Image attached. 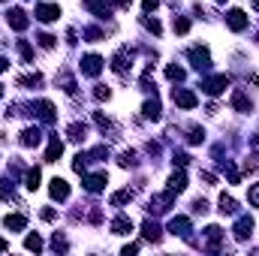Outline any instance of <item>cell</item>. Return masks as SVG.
Returning a JSON list of instances; mask_svg holds the SVG:
<instances>
[{
    "label": "cell",
    "instance_id": "cell-1",
    "mask_svg": "<svg viewBox=\"0 0 259 256\" xmlns=\"http://www.w3.org/2000/svg\"><path fill=\"white\" fill-rule=\"evenodd\" d=\"M190 63H193V70L208 73V70H211V55H208V48H202V45L190 48Z\"/></svg>",
    "mask_w": 259,
    "mask_h": 256
},
{
    "label": "cell",
    "instance_id": "cell-2",
    "mask_svg": "<svg viewBox=\"0 0 259 256\" xmlns=\"http://www.w3.org/2000/svg\"><path fill=\"white\" fill-rule=\"evenodd\" d=\"M229 76H211V79H205L202 81V91L205 94H211V97H217V94H223V91H226L229 88Z\"/></svg>",
    "mask_w": 259,
    "mask_h": 256
},
{
    "label": "cell",
    "instance_id": "cell-3",
    "mask_svg": "<svg viewBox=\"0 0 259 256\" xmlns=\"http://www.w3.org/2000/svg\"><path fill=\"white\" fill-rule=\"evenodd\" d=\"M30 112H37V118H40L42 124H51V121H55V106H51L48 99L33 102V106H30Z\"/></svg>",
    "mask_w": 259,
    "mask_h": 256
},
{
    "label": "cell",
    "instance_id": "cell-4",
    "mask_svg": "<svg viewBox=\"0 0 259 256\" xmlns=\"http://www.w3.org/2000/svg\"><path fill=\"white\" fill-rule=\"evenodd\" d=\"M172 99H175V106H181V109H196V102H199L193 91H184V88H175Z\"/></svg>",
    "mask_w": 259,
    "mask_h": 256
},
{
    "label": "cell",
    "instance_id": "cell-5",
    "mask_svg": "<svg viewBox=\"0 0 259 256\" xmlns=\"http://www.w3.org/2000/svg\"><path fill=\"white\" fill-rule=\"evenodd\" d=\"M81 73L84 76H100L102 73V58L100 55H88V58H81Z\"/></svg>",
    "mask_w": 259,
    "mask_h": 256
},
{
    "label": "cell",
    "instance_id": "cell-6",
    "mask_svg": "<svg viewBox=\"0 0 259 256\" xmlns=\"http://www.w3.org/2000/svg\"><path fill=\"white\" fill-rule=\"evenodd\" d=\"M250 232H253V217H250V214L238 217V223H235V238H238V241H247Z\"/></svg>",
    "mask_w": 259,
    "mask_h": 256
},
{
    "label": "cell",
    "instance_id": "cell-7",
    "mask_svg": "<svg viewBox=\"0 0 259 256\" xmlns=\"http://www.w3.org/2000/svg\"><path fill=\"white\" fill-rule=\"evenodd\" d=\"M6 21H9L12 30H27V15H24V9H9L6 12Z\"/></svg>",
    "mask_w": 259,
    "mask_h": 256
},
{
    "label": "cell",
    "instance_id": "cell-8",
    "mask_svg": "<svg viewBox=\"0 0 259 256\" xmlns=\"http://www.w3.org/2000/svg\"><path fill=\"white\" fill-rule=\"evenodd\" d=\"M51 199H58V202H63L66 196H70V184H66L63 178H51Z\"/></svg>",
    "mask_w": 259,
    "mask_h": 256
},
{
    "label": "cell",
    "instance_id": "cell-9",
    "mask_svg": "<svg viewBox=\"0 0 259 256\" xmlns=\"http://www.w3.org/2000/svg\"><path fill=\"white\" fill-rule=\"evenodd\" d=\"M106 187V172H97V175H84V190L88 193H100Z\"/></svg>",
    "mask_w": 259,
    "mask_h": 256
},
{
    "label": "cell",
    "instance_id": "cell-10",
    "mask_svg": "<svg viewBox=\"0 0 259 256\" xmlns=\"http://www.w3.org/2000/svg\"><path fill=\"white\" fill-rule=\"evenodd\" d=\"M58 15H60V9L55 3H40L37 6V19L40 21H58Z\"/></svg>",
    "mask_w": 259,
    "mask_h": 256
},
{
    "label": "cell",
    "instance_id": "cell-11",
    "mask_svg": "<svg viewBox=\"0 0 259 256\" xmlns=\"http://www.w3.org/2000/svg\"><path fill=\"white\" fill-rule=\"evenodd\" d=\"M42 142V133L37 130V127H27V130H21V145L24 148H37Z\"/></svg>",
    "mask_w": 259,
    "mask_h": 256
},
{
    "label": "cell",
    "instance_id": "cell-12",
    "mask_svg": "<svg viewBox=\"0 0 259 256\" xmlns=\"http://www.w3.org/2000/svg\"><path fill=\"white\" fill-rule=\"evenodd\" d=\"M169 232L172 235H181V238H190V220L187 217H175L169 223Z\"/></svg>",
    "mask_w": 259,
    "mask_h": 256
},
{
    "label": "cell",
    "instance_id": "cell-13",
    "mask_svg": "<svg viewBox=\"0 0 259 256\" xmlns=\"http://www.w3.org/2000/svg\"><path fill=\"white\" fill-rule=\"evenodd\" d=\"M3 226L12 229V232H21V229L27 226V217H24V214H6V217H3Z\"/></svg>",
    "mask_w": 259,
    "mask_h": 256
},
{
    "label": "cell",
    "instance_id": "cell-14",
    "mask_svg": "<svg viewBox=\"0 0 259 256\" xmlns=\"http://www.w3.org/2000/svg\"><path fill=\"white\" fill-rule=\"evenodd\" d=\"M63 154V142L58 139V136H51V142H48V151H45V163H55L58 157Z\"/></svg>",
    "mask_w": 259,
    "mask_h": 256
},
{
    "label": "cell",
    "instance_id": "cell-15",
    "mask_svg": "<svg viewBox=\"0 0 259 256\" xmlns=\"http://www.w3.org/2000/svg\"><path fill=\"white\" fill-rule=\"evenodd\" d=\"M226 21H229L232 30H244V27H247V15L241 12V9H232V12L226 15Z\"/></svg>",
    "mask_w": 259,
    "mask_h": 256
},
{
    "label": "cell",
    "instance_id": "cell-16",
    "mask_svg": "<svg viewBox=\"0 0 259 256\" xmlns=\"http://www.w3.org/2000/svg\"><path fill=\"white\" fill-rule=\"evenodd\" d=\"M112 232L115 235H130L133 232V220L130 217H115L112 220Z\"/></svg>",
    "mask_w": 259,
    "mask_h": 256
},
{
    "label": "cell",
    "instance_id": "cell-17",
    "mask_svg": "<svg viewBox=\"0 0 259 256\" xmlns=\"http://www.w3.org/2000/svg\"><path fill=\"white\" fill-rule=\"evenodd\" d=\"M142 232H145L148 241H160V235H163V229L154 223V220H145V223H142Z\"/></svg>",
    "mask_w": 259,
    "mask_h": 256
},
{
    "label": "cell",
    "instance_id": "cell-18",
    "mask_svg": "<svg viewBox=\"0 0 259 256\" xmlns=\"http://www.w3.org/2000/svg\"><path fill=\"white\" fill-rule=\"evenodd\" d=\"M232 109L247 115V112H250V99H247L244 94H241V91H235V94H232Z\"/></svg>",
    "mask_w": 259,
    "mask_h": 256
},
{
    "label": "cell",
    "instance_id": "cell-19",
    "mask_svg": "<svg viewBox=\"0 0 259 256\" xmlns=\"http://www.w3.org/2000/svg\"><path fill=\"white\" fill-rule=\"evenodd\" d=\"M184 187H187V175H184V172H175V175L169 178V190H172V193H181Z\"/></svg>",
    "mask_w": 259,
    "mask_h": 256
},
{
    "label": "cell",
    "instance_id": "cell-20",
    "mask_svg": "<svg viewBox=\"0 0 259 256\" xmlns=\"http://www.w3.org/2000/svg\"><path fill=\"white\" fill-rule=\"evenodd\" d=\"M142 112H145V118H151V121H157V118H160V102H157V97H154V99H148L145 106H142Z\"/></svg>",
    "mask_w": 259,
    "mask_h": 256
},
{
    "label": "cell",
    "instance_id": "cell-21",
    "mask_svg": "<svg viewBox=\"0 0 259 256\" xmlns=\"http://www.w3.org/2000/svg\"><path fill=\"white\" fill-rule=\"evenodd\" d=\"M84 6L97 15H109V0H84Z\"/></svg>",
    "mask_w": 259,
    "mask_h": 256
},
{
    "label": "cell",
    "instance_id": "cell-22",
    "mask_svg": "<svg viewBox=\"0 0 259 256\" xmlns=\"http://www.w3.org/2000/svg\"><path fill=\"white\" fill-rule=\"evenodd\" d=\"M24 187H27V190H37V187H40V169H27V175H24Z\"/></svg>",
    "mask_w": 259,
    "mask_h": 256
},
{
    "label": "cell",
    "instance_id": "cell-23",
    "mask_svg": "<svg viewBox=\"0 0 259 256\" xmlns=\"http://www.w3.org/2000/svg\"><path fill=\"white\" fill-rule=\"evenodd\" d=\"M205 232H208V247H211V250H217V244H220V235H223V229H220V226H208Z\"/></svg>",
    "mask_w": 259,
    "mask_h": 256
},
{
    "label": "cell",
    "instance_id": "cell-24",
    "mask_svg": "<svg viewBox=\"0 0 259 256\" xmlns=\"http://www.w3.org/2000/svg\"><path fill=\"white\" fill-rule=\"evenodd\" d=\"M235 208H238V205H235V199L223 193V196H220V211H223V214H235Z\"/></svg>",
    "mask_w": 259,
    "mask_h": 256
},
{
    "label": "cell",
    "instance_id": "cell-25",
    "mask_svg": "<svg viewBox=\"0 0 259 256\" xmlns=\"http://www.w3.org/2000/svg\"><path fill=\"white\" fill-rule=\"evenodd\" d=\"M84 133H88V130H84V124H70V139L73 142H81Z\"/></svg>",
    "mask_w": 259,
    "mask_h": 256
},
{
    "label": "cell",
    "instance_id": "cell-26",
    "mask_svg": "<svg viewBox=\"0 0 259 256\" xmlns=\"http://www.w3.org/2000/svg\"><path fill=\"white\" fill-rule=\"evenodd\" d=\"M24 247H27V250H42V238H40V235H27V238H24Z\"/></svg>",
    "mask_w": 259,
    "mask_h": 256
},
{
    "label": "cell",
    "instance_id": "cell-27",
    "mask_svg": "<svg viewBox=\"0 0 259 256\" xmlns=\"http://www.w3.org/2000/svg\"><path fill=\"white\" fill-rule=\"evenodd\" d=\"M19 84H27V88L33 84V88H40V84H42V76H40V73H33V76H24V79H19Z\"/></svg>",
    "mask_w": 259,
    "mask_h": 256
},
{
    "label": "cell",
    "instance_id": "cell-28",
    "mask_svg": "<svg viewBox=\"0 0 259 256\" xmlns=\"http://www.w3.org/2000/svg\"><path fill=\"white\" fill-rule=\"evenodd\" d=\"M166 76H169L172 81H181V79H184V70H181V66H175V63H172V66H166Z\"/></svg>",
    "mask_w": 259,
    "mask_h": 256
},
{
    "label": "cell",
    "instance_id": "cell-29",
    "mask_svg": "<svg viewBox=\"0 0 259 256\" xmlns=\"http://www.w3.org/2000/svg\"><path fill=\"white\" fill-rule=\"evenodd\" d=\"M84 37H88V42H100L102 37H106V33H102L100 27H88V30H84Z\"/></svg>",
    "mask_w": 259,
    "mask_h": 256
},
{
    "label": "cell",
    "instance_id": "cell-30",
    "mask_svg": "<svg viewBox=\"0 0 259 256\" xmlns=\"http://www.w3.org/2000/svg\"><path fill=\"white\" fill-rule=\"evenodd\" d=\"M19 51H21V58H24V60H27V63H33V48H30V45H27V42H24V39H21V42H19Z\"/></svg>",
    "mask_w": 259,
    "mask_h": 256
},
{
    "label": "cell",
    "instance_id": "cell-31",
    "mask_svg": "<svg viewBox=\"0 0 259 256\" xmlns=\"http://www.w3.org/2000/svg\"><path fill=\"white\" fill-rule=\"evenodd\" d=\"M94 121H97V127H100V130H102V133H106V130H112V121H109V118H102V115H100V112H97V115H94Z\"/></svg>",
    "mask_w": 259,
    "mask_h": 256
},
{
    "label": "cell",
    "instance_id": "cell-32",
    "mask_svg": "<svg viewBox=\"0 0 259 256\" xmlns=\"http://www.w3.org/2000/svg\"><path fill=\"white\" fill-rule=\"evenodd\" d=\"M55 42H58V39L51 37V33H40V45H42V48H55Z\"/></svg>",
    "mask_w": 259,
    "mask_h": 256
},
{
    "label": "cell",
    "instance_id": "cell-33",
    "mask_svg": "<svg viewBox=\"0 0 259 256\" xmlns=\"http://www.w3.org/2000/svg\"><path fill=\"white\" fill-rule=\"evenodd\" d=\"M142 24H145V27H148V30H151V33H160V30H163V27H160V21H157V19H142Z\"/></svg>",
    "mask_w": 259,
    "mask_h": 256
},
{
    "label": "cell",
    "instance_id": "cell-34",
    "mask_svg": "<svg viewBox=\"0 0 259 256\" xmlns=\"http://www.w3.org/2000/svg\"><path fill=\"white\" fill-rule=\"evenodd\" d=\"M205 139V133H202V127H193V130H190V142H193V145H199Z\"/></svg>",
    "mask_w": 259,
    "mask_h": 256
},
{
    "label": "cell",
    "instance_id": "cell-35",
    "mask_svg": "<svg viewBox=\"0 0 259 256\" xmlns=\"http://www.w3.org/2000/svg\"><path fill=\"white\" fill-rule=\"evenodd\" d=\"M133 163H136V154H133V151L120 154V166H124V169H127V166H133Z\"/></svg>",
    "mask_w": 259,
    "mask_h": 256
},
{
    "label": "cell",
    "instance_id": "cell-36",
    "mask_svg": "<svg viewBox=\"0 0 259 256\" xmlns=\"http://www.w3.org/2000/svg\"><path fill=\"white\" fill-rule=\"evenodd\" d=\"M190 30V21L187 19H175V33H187Z\"/></svg>",
    "mask_w": 259,
    "mask_h": 256
},
{
    "label": "cell",
    "instance_id": "cell-37",
    "mask_svg": "<svg viewBox=\"0 0 259 256\" xmlns=\"http://www.w3.org/2000/svg\"><path fill=\"white\" fill-rule=\"evenodd\" d=\"M127 199H130V193H127V190H120V193H115V196H112V205H124Z\"/></svg>",
    "mask_w": 259,
    "mask_h": 256
},
{
    "label": "cell",
    "instance_id": "cell-38",
    "mask_svg": "<svg viewBox=\"0 0 259 256\" xmlns=\"http://www.w3.org/2000/svg\"><path fill=\"white\" fill-rule=\"evenodd\" d=\"M250 205L259 208V184H253V190H250Z\"/></svg>",
    "mask_w": 259,
    "mask_h": 256
},
{
    "label": "cell",
    "instance_id": "cell-39",
    "mask_svg": "<svg viewBox=\"0 0 259 256\" xmlns=\"http://www.w3.org/2000/svg\"><path fill=\"white\" fill-rule=\"evenodd\" d=\"M94 97H97V99H109V97H112V91H109V88H97V91H94Z\"/></svg>",
    "mask_w": 259,
    "mask_h": 256
},
{
    "label": "cell",
    "instance_id": "cell-40",
    "mask_svg": "<svg viewBox=\"0 0 259 256\" xmlns=\"http://www.w3.org/2000/svg\"><path fill=\"white\" fill-rule=\"evenodd\" d=\"M187 163H190L187 154H175V166H187Z\"/></svg>",
    "mask_w": 259,
    "mask_h": 256
},
{
    "label": "cell",
    "instance_id": "cell-41",
    "mask_svg": "<svg viewBox=\"0 0 259 256\" xmlns=\"http://www.w3.org/2000/svg\"><path fill=\"white\" fill-rule=\"evenodd\" d=\"M142 3H145V12H151V9H157L160 0H142Z\"/></svg>",
    "mask_w": 259,
    "mask_h": 256
},
{
    "label": "cell",
    "instance_id": "cell-42",
    "mask_svg": "<svg viewBox=\"0 0 259 256\" xmlns=\"http://www.w3.org/2000/svg\"><path fill=\"white\" fill-rule=\"evenodd\" d=\"M136 250H139V244H127V247H124V256H130V253H136Z\"/></svg>",
    "mask_w": 259,
    "mask_h": 256
},
{
    "label": "cell",
    "instance_id": "cell-43",
    "mask_svg": "<svg viewBox=\"0 0 259 256\" xmlns=\"http://www.w3.org/2000/svg\"><path fill=\"white\" fill-rule=\"evenodd\" d=\"M6 66H9V60H6V58H0V73H3Z\"/></svg>",
    "mask_w": 259,
    "mask_h": 256
},
{
    "label": "cell",
    "instance_id": "cell-44",
    "mask_svg": "<svg viewBox=\"0 0 259 256\" xmlns=\"http://www.w3.org/2000/svg\"><path fill=\"white\" fill-rule=\"evenodd\" d=\"M115 3H118V6H130V3H133V0H115Z\"/></svg>",
    "mask_w": 259,
    "mask_h": 256
},
{
    "label": "cell",
    "instance_id": "cell-45",
    "mask_svg": "<svg viewBox=\"0 0 259 256\" xmlns=\"http://www.w3.org/2000/svg\"><path fill=\"white\" fill-rule=\"evenodd\" d=\"M6 247H9V244H6V241H3V238H0V250H6Z\"/></svg>",
    "mask_w": 259,
    "mask_h": 256
},
{
    "label": "cell",
    "instance_id": "cell-46",
    "mask_svg": "<svg viewBox=\"0 0 259 256\" xmlns=\"http://www.w3.org/2000/svg\"><path fill=\"white\" fill-rule=\"evenodd\" d=\"M0 97H3V84H0Z\"/></svg>",
    "mask_w": 259,
    "mask_h": 256
},
{
    "label": "cell",
    "instance_id": "cell-47",
    "mask_svg": "<svg viewBox=\"0 0 259 256\" xmlns=\"http://www.w3.org/2000/svg\"><path fill=\"white\" fill-rule=\"evenodd\" d=\"M217 3H226V0H217Z\"/></svg>",
    "mask_w": 259,
    "mask_h": 256
}]
</instances>
